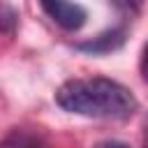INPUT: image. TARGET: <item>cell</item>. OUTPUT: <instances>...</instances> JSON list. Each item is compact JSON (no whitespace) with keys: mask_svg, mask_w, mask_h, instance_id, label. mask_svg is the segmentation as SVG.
Here are the masks:
<instances>
[{"mask_svg":"<svg viewBox=\"0 0 148 148\" xmlns=\"http://www.w3.org/2000/svg\"><path fill=\"white\" fill-rule=\"evenodd\" d=\"M111 2H113L118 9H123V12H130V14H132V12H136V9L141 7V2H143V0H111Z\"/></svg>","mask_w":148,"mask_h":148,"instance_id":"6","label":"cell"},{"mask_svg":"<svg viewBox=\"0 0 148 148\" xmlns=\"http://www.w3.org/2000/svg\"><path fill=\"white\" fill-rule=\"evenodd\" d=\"M14 23H16V12L9 5H5L2 7V30H5V35L14 32Z\"/></svg>","mask_w":148,"mask_h":148,"instance_id":"5","label":"cell"},{"mask_svg":"<svg viewBox=\"0 0 148 148\" xmlns=\"http://www.w3.org/2000/svg\"><path fill=\"white\" fill-rule=\"evenodd\" d=\"M39 5L49 14V18L67 32L81 30L88 18V12L74 0H39Z\"/></svg>","mask_w":148,"mask_h":148,"instance_id":"2","label":"cell"},{"mask_svg":"<svg viewBox=\"0 0 148 148\" xmlns=\"http://www.w3.org/2000/svg\"><path fill=\"white\" fill-rule=\"evenodd\" d=\"M95 148H127V146L120 143V141H102V143H97Z\"/></svg>","mask_w":148,"mask_h":148,"instance_id":"8","label":"cell"},{"mask_svg":"<svg viewBox=\"0 0 148 148\" xmlns=\"http://www.w3.org/2000/svg\"><path fill=\"white\" fill-rule=\"evenodd\" d=\"M5 148H39V141L25 132H14L5 141Z\"/></svg>","mask_w":148,"mask_h":148,"instance_id":"4","label":"cell"},{"mask_svg":"<svg viewBox=\"0 0 148 148\" xmlns=\"http://www.w3.org/2000/svg\"><path fill=\"white\" fill-rule=\"evenodd\" d=\"M56 102L69 113L109 120H125L139 109L130 88L104 76L65 81L56 92Z\"/></svg>","mask_w":148,"mask_h":148,"instance_id":"1","label":"cell"},{"mask_svg":"<svg viewBox=\"0 0 148 148\" xmlns=\"http://www.w3.org/2000/svg\"><path fill=\"white\" fill-rule=\"evenodd\" d=\"M143 143H146V148H148V120H146V134H143Z\"/></svg>","mask_w":148,"mask_h":148,"instance_id":"9","label":"cell"},{"mask_svg":"<svg viewBox=\"0 0 148 148\" xmlns=\"http://www.w3.org/2000/svg\"><path fill=\"white\" fill-rule=\"evenodd\" d=\"M123 42H125V30L123 28H113V30H106V32L97 35L90 42L76 44V49L79 51H88V53H111V51L120 49Z\"/></svg>","mask_w":148,"mask_h":148,"instance_id":"3","label":"cell"},{"mask_svg":"<svg viewBox=\"0 0 148 148\" xmlns=\"http://www.w3.org/2000/svg\"><path fill=\"white\" fill-rule=\"evenodd\" d=\"M141 76H143V81L148 83V44H146L143 56H141Z\"/></svg>","mask_w":148,"mask_h":148,"instance_id":"7","label":"cell"}]
</instances>
